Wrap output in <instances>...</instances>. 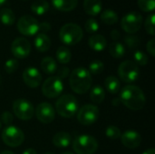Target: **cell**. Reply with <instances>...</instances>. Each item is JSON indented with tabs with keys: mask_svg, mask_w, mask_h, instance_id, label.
<instances>
[{
	"mask_svg": "<svg viewBox=\"0 0 155 154\" xmlns=\"http://www.w3.org/2000/svg\"><path fill=\"white\" fill-rule=\"evenodd\" d=\"M119 99L121 103L133 111L142 110L146 103L143 90L133 84L126 85L122 89Z\"/></svg>",
	"mask_w": 155,
	"mask_h": 154,
	"instance_id": "6da1fadb",
	"label": "cell"
},
{
	"mask_svg": "<svg viewBox=\"0 0 155 154\" xmlns=\"http://www.w3.org/2000/svg\"><path fill=\"white\" fill-rule=\"evenodd\" d=\"M70 86L71 89L78 93L83 94L87 93L92 86V75L89 71L84 67H78L73 70L70 74Z\"/></svg>",
	"mask_w": 155,
	"mask_h": 154,
	"instance_id": "7a4b0ae2",
	"label": "cell"
},
{
	"mask_svg": "<svg viewBox=\"0 0 155 154\" xmlns=\"http://www.w3.org/2000/svg\"><path fill=\"white\" fill-rule=\"evenodd\" d=\"M55 110L64 118H72L78 111L77 99L72 94H64L55 103Z\"/></svg>",
	"mask_w": 155,
	"mask_h": 154,
	"instance_id": "3957f363",
	"label": "cell"
},
{
	"mask_svg": "<svg viewBox=\"0 0 155 154\" xmlns=\"http://www.w3.org/2000/svg\"><path fill=\"white\" fill-rule=\"evenodd\" d=\"M84 36L82 28L74 23L64 25L59 32L60 40L67 45H74L78 44Z\"/></svg>",
	"mask_w": 155,
	"mask_h": 154,
	"instance_id": "277c9868",
	"label": "cell"
},
{
	"mask_svg": "<svg viewBox=\"0 0 155 154\" xmlns=\"http://www.w3.org/2000/svg\"><path fill=\"white\" fill-rule=\"evenodd\" d=\"M73 149L77 154H94L98 149V143L91 135H79L73 141Z\"/></svg>",
	"mask_w": 155,
	"mask_h": 154,
	"instance_id": "5b68a950",
	"label": "cell"
},
{
	"mask_svg": "<svg viewBox=\"0 0 155 154\" xmlns=\"http://www.w3.org/2000/svg\"><path fill=\"white\" fill-rule=\"evenodd\" d=\"M118 74L123 82L127 84L134 83L140 76L139 66L134 61H124L118 67Z\"/></svg>",
	"mask_w": 155,
	"mask_h": 154,
	"instance_id": "8992f818",
	"label": "cell"
},
{
	"mask_svg": "<svg viewBox=\"0 0 155 154\" xmlns=\"http://www.w3.org/2000/svg\"><path fill=\"white\" fill-rule=\"evenodd\" d=\"M3 143L12 148L20 146L25 140V134L18 127L9 125L5 127L1 134Z\"/></svg>",
	"mask_w": 155,
	"mask_h": 154,
	"instance_id": "52a82bcc",
	"label": "cell"
},
{
	"mask_svg": "<svg viewBox=\"0 0 155 154\" xmlns=\"http://www.w3.org/2000/svg\"><path fill=\"white\" fill-rule=\"evenodd\" d=\"M64 90L63 81L57 76H51L47 78L42 85L43 94L49 99L58 97Z\"/></svg>",
	"mask_w": 155,
	"mask_h": 154,
	"instance_id": "ba28073f",
	"label": "cell"
},
{
	"mask_svg": "<svg viewBox=\"0 0 155 154\" xmlns=\"http://www.w3.org/2000/svg\"><path fill=\"white\" fill-rule=\"evenodd\" d=\"M13 112L18 119L29 121L35 114V108L29 101L25 99H17L13 103Z\"/></svg>",
	"mask_w": 155,
	"mask_h": 154,
	"instance_id": "9c48e42d",
	"label": "cell"
},
{
	"mask_svg": "<svg viewBox=\"0 0 155 154\" xmlns=\"http://www.w3.org/2000/svg\"><path fill=\"white\" fill-rule=\"evenodd\" d=\"M143 24V16L141 14L134 11L125 15L121 20L122 28L128 34H135L137 33Z\"/></svg>",
	"mask_w": 155,
	"mask_h": 154,
	"instance_id": "30bf717a",
	"label": "cell"
},
{
	"mask_svg": "<svg viewBox=\"0 0 155 154\" xmlns=\"http://www.w3.org/2000/svg\"><path fill=\"white\" fill-rule=\"evenodd\" d=\"M99 117V109L97 106L93 104H85L84 105L77 113L78 122L84 125L89 126L94 124Z\"/></svg>",
	"mask_w": 155,
	"mask_h": 154,
	"instance_id": "8fae6325",
	"label": "cell"
},
{
	"mask_svg": "<svg viewBox=\"0 0 155 154\" xmlns=\"http://www.w3.org/2000/svg\"><path fill=\"white\" fill-rule=\"evenodd\" d=\"M17 30L24 35L32 36L39 31V23L32 15H23L17 21Z\"/></svg>",
	"mask_w": 155,
	"mask_h": 154,
	"instance_id": "7c38bea8",
	"label": "cell"
},
{
	"mask_svg": "<svg viewBox=\"0 0 155 154\" xmlns=\"http://www.w3.org/2000/svg\"><path fill=\"white\" fill-rule=\"evenodd\" d=\"M11 52L15 58L24 59L29 55L31 52V44L27 39L17 37L11 44Z\"/></svg>",
	"mask_w": 155,
	"mask_h": 154,
	"instance_id": "4fadbf2b",
	"label": "cell"
},
{
	"mask_svg": "<svg viewBox=\"0 0 155 154\" xmlns=\"http://www.w3.org/2000/svg\"><path fill=\"white\" fill-rule=\"evenodd\" d=\"M35 113L37 120L44 124H48L52 123L55 118L54 109L49 103L44 102L38 104L36 109L35 110Z\"/></svg>",
	"mask_w": 155,
	"mask_h": 154,
	"instance_id": "5bb4252c",
	"label": "cell"
},
{
	"mask_svg": "<svg viewBox=\"0 0 155 154\" xmlns=\"http://www.w3.org/2000/svg\"><path fill=\"white\" fill-rule=\"evenodd\" d=\"M23 81L30 88H36L42 81V75L35 67H27L23 72Z\"/></svg>",
	"mask_w": 155,
	"mask_h": 154,
	"instance_id": "9a60e30c",
	"label": "cell"
},
{
	"mask_svg": "<svg viewBox=\"0 0 155 154\" xmlns=\"http://www.w3.org/2000/svg\"><path fill=\"white\" fill-rule=\"evenodd\" d=\"M121 141L124 147L128 149H136L142 143V136L134 130H128L121 135Z\"/></svg>",
	"mask_w": 155,
	"mask_h": 154,
	"instance_id": "2e32d148",
	"label": "cell"
},
{
	"mask_svg": "<svg viewBox=\"0 0 155 154\" xmlns=\"http://www.w3.org/2000/svg\"><path fill=\"white\" fill-rule=\"evenodd\" d=\"M88 44H89L90 48L93 49L94 51L101 52V51L104 50V48L106 47L107 42L104 35L95 34H93L92 36H90V38L88 39Z\"/></svg>",
	"mask_w": 155,
	"mask_h": 154,
	"instance_id": "e0dca14e",
	"label": "cell"
},
{
	"mask_svg": "<svg viewBox=\"0 0 155 154\" xmlns=\"http://www.w3.org/2000/svg\"><path fill=\"white\" fill-rule=\"evenodd\" d=\"M72 141L71 135L65 132H58L53 137V143L57 148H66Z\"/></svg>",
	"mask_w": 155,
	"mask_h": 154,
	"instance_id": "ac0fdd59",
	"label": "cell"
},
{
	"mask_svg": "<svg viewBox=\"0 0 155 154\" xmlns=\"http://www.w3.org/2000/svg\"><path fill=\"white\" fill-rule=\"evenodd\" d=\"M102 1L101 0H84V9L87 15L95 16L102 11Z\"/></svg>",
	"mask_w": 155,
	"mask_h": 154,
	"instance_id": "d6986e66",
	"label": "cell"
},
{
	"mask_svg": "<svg viewBox=\"0 0 155 154\" xmlns=\"http://www.w3.org/2000/svg\"><path fill=\"white\" fill-rule=\"evenodd\" d=\"M35 46L36 50L41 53L46 52L51 46V40L45 34H38L35 39Z\"/></svg>",
	"mask_w": 155,
	"mask_h": 154,
	"instance_id": "ffe728a7",
	"label": "cell"
},
{
	"mask_svg": "<svg viewBox=\"0 0 155 154\" xmlns=\"http://www.w3.org/2000/svg\"><path fill=\"white\" fill-rule=\"evenodd\" d=\"M52 3L57 10L62 12H70L76 7L78 0H52Z\"/></svg>",
	"mask_w": 155,
	"mask_h": 154,
	"instance_id": "44dd1931",
	"label": "cell"
},
{
	"mask_svg": "<svg viewBox=\"0 0 155 154\" xmlns=\"http://www.w3.org/2000/svg\"><path fill=\"white\" fill-rule=\"evenodd\" d=\"M41 68L43 72L48 75L54 74L57 70V64L51 56H46L41 61Z\"/></svg>",
	"mask_w": 155,
	"mask_h": 154,
	"instance_id": "7402d4cb",
	"label": "cell"
},
{
	"mask_svg": "<svg viewBox=\"0 0 155 154\" xmlns=\"http://www.w3.org/2000/svg\"><path fill=\"white\" fill-rule=\"evenodd\" d=\"M105 98V93L102 86L95 85L90 91V99L94 103H102Z\"/></svg>",
	"mask_w": 155,
	"mask_h": 154,
	"instance_id": "603a6c76",
	"label": "cell"
},
{
	"mask_svg": "<svg viewBox=\"0 0 155 154\" xmlns=\"http://www.w3.org/2000/svg\"><path fill=\"white\" fill-rule=\"evenodd\" d=\"M104 87L110 93H117L120 91V82L115 76H108L104 81Z\"/></svg>",
	"mask_w": 155,
	"mask_h": 154,
	"instance_id": "cb8c5ba5",
	"label": "cell"
},
{
	"mask_svg": "<svg viewBox=\"0 0 155 154\" xmlns=\"http://www.w3.org/2000/svg\"><path fill=\"white\" fill-rule=\"evenodd\" d=\"M49 9V4L45 0H35L31 5V10L37 15H45Z\"/></svg>",
	"mask_w": 155,
	"mask_h": 154,
	"instance_id": "d4e9b609",
	"label": "cell"
},
{
	"mask_svg": "<svg viewBox=\"0 0 155 154\" xmlns=\"http://www.w3.org/2000/svg\"><path fill=\"white\" fill-rule=\"evenodd\" d=\"M0 21L5 25H12L15 21V15L10 8L0 10Z\"/></svg>",
	"mask_w": 155,
	"mask_h": 154,
	"instance_id": "484cf974",
	"label": "cell"
},
{
	"mask_svg": "<svg viewBox=\"0 0 155 154\" xmlns=\"http://www.w3.org/2000/svg\"><path fill=\"white\" fill-rule=\"evenodd\" d=\"M72 58V54L71 51L65 47V46H60L58 47L56 51V59L60 64H68L71 61Z\"/></svg>",
	"mask_w": 155,
	"mask_h": 154,
	"instance_id": "4316f807",
	"label": "cell"
},
{
	"mask_svg": "<svg viewBox=\"0 0 155 154\" xmlns=\"http://www.w3.org/2000/svg\"><path fill=\"white\" fill-rule=\"evenodd\" d=\"M101 20L106 25H114L118 22V15L112 9H105L101 14Z\"/></svg>",
	"mask_w": 155,
	"mask_h": 154,
	"instance_id": "83f0119b",
	"label": "cell"
},
{
	"mask_svg": "<svg viewBox=\"0 0 155 154\" xmlns=\"http://www.w3.org/2000/svg\"><path fill=\"white\" fill-rule=\"evenodd\" d=\"M109 53L114 58H121L125 54V48L123 44L119 42H114L109 46Z\"/></svg>",
	"mask_w": 155,
	"mask_h": 154,
	"instance_id": "f1b7e54d",
	"label": "cell"
},
{
	"mask_svg": "<svg viewBox=\"0 0 155 154\" xmlns=\"http://www.w3.org/2000/svg\"><path fill=\"white\" fill-rule=\"evenodd\" d=\"M104 69V64L100 60H94L89 64V73L91 74H100Z\"/></svg>",
	"mask_w": 155,
	"mask_h": 154,
	"instance_id": "f546056e",
	"label": "cell"
},
{
	"mask_svg": "<svg viewBox=\"0 0 155 154\" xmlns=\"http://www.w3.org/2000/svg\"><path fill=\"white\" fill-rule=\"evenodd\" d=\"M134 62L137 64V65H141V66H144L148 64L149 59L147 54L140 50H137L134 52Z\"/></svg>",
	"mask_w": 155,
	"mask_h": 154,
	"instance_id": "4dcf8cb0",
	"label": "cell"
},
{
	"mask_svg": "<svg viewBox=\"0 0 155 154\" xmlns=\"http://www.w3.org/2000/svg\"><path fill=\"white\" fill-rule=\"evenodd\" d=\"M105 135L111 140H118L121 138V131L114 125H110L105 130Z\"/></svg>",
	"mask_w": 155,
	"mask_h": 154,
	"instance_id": "1f68e13d",
	"label": "cell"
},
{
	"mask_svg": "<svg viewBox=\"0 0 155 154\" xmlns=\"http://www.w3.org/2000/svg\"><path fill=\"white\" fill-rule=\"evenodd\" d=\"M138 6L143 12H153L155 8V0H138Z\"/></svg>",
	"mask_w": 155,
	"mask_h": 154,
	"instance_id": "d6a6232c",
	"label": "cell"
},
{
	"mask_svg": "<svg viewBox=\"0 0 155 154\" xmlns=\"http://www.w3.org/2000/svg\"><path fill=\"white\" fill-rule=\"evenodd\" d=\"M154 15L151 14L147 16L145 23H144V26H145V30L146 32L151 34V35H154L155 34V29H154Z\"/></svg>",
	"mask_w": 155,
	"mask_h": 154,
	"instance_id": "836d02e7",
	"label": "cell"
},
{
	"mask_svg": "<svg viewBox=\"0 0 155 154\" xmlns=\"http://www.w3.org/2000/svg\"><path fill=\"white\" fill-rule=\"evenodd\" d=\"M19 66V63L15 58L8 59L5 63V70L7 74H13L15 73Z\"/></svg>",
	"mask_w": 155,
	"mask_h": 154,
	"instance_id": "e575fe53",
	"label": "cell"
},
{
	"mask_svg": "<svg viewBox=\"0 0 155 154\" xmlns=\"http://www.w3.org/2000/svg\"><path fill=\"white\" fill-rule=\"evenodd\" d=\"M84 28L86 30V32L90 33V34H94L98 31L99 29V24L98 22L94 19V18H91V19H88L85 24H84Z\"/></svg>",
	"mask_w": 155,
	"mask_h": 154,
	"instance_id": "d590c367",
	"label": "cell"
},
{
	"mask_svg": "<svg viewBox=\"0 0 155 154\" xmlns=\"http://www.w3.org/2000/svg\"><path fill=\"white\" fill-rule=\"evenodd\" d=\"M124 42L129 48H136L140 44V39L135 35H128L124 38Z\"/></svg>",
	"mask_w": 155,
	"mask_h": 154,
	"instance_id": "8d00e7d4",
	"label": "cell"
},
{
	"mask_svg": "<svg viewBox=\"0 0 155 154\" xmlns=\"http://www.w3.org/2000/svg\"><path fill=\"white\" fill-rule=\"evenodd\" d=\"M1 120H2V122H3L4 124L9 126L13 123L14 117H13V114L10 112H4L1 114Z\"/></svg>",
	"mask_w": 155,
	"mask_h": 154,
	"instance_id": "74e56055",
	"label": "cell"
},
{
	"mask_svg": "<svg viewBox=\"0 0 155 154\" xmlns=\"http://www.w3.org/2000/svg\"><path fill=\"white\" fill-rule=\"evenodd\" d=\"M70 74H71V73H70V70H69L68 67H66V66H62V67L59 68L58 71H57V77L60 78V79L62 80V79H64V78L68 77V76L70 75Z\"/></svg>",
	"mask_w": 155,
	"mask_h": 154,
	"instance_id": "f35d334b",
	"label": "cell"
},
{
	"mask_svg": "<svg viewBox=\"0 0 155 154\" xmlns=\"http://www.w3.org/2000/svg\"><path fill=\"white\" fill-rule=\"evenodd\" d=\"M146 49L148 51V53L152 55V56H155V40L154 38L151 39L147 44H146Z\"/></svg>",
	"mask_w": 155,
	"mask_h": 154,
	"instance_id": "ab89813d",
	"label": "cell"
},
{
	"mask_svg": "<svg viewBox=\"0 0 155 154\" xmlns=\"http://www.w3.org/2000/svg\"><path fill=\"white\" fill-rule=\"evenodd\" d=\"M51 29V25L47 22H43L39 24V30L43 32V34H45V32H48Z\"/></svg>",
	"mask_w": 155,
	"mask_h": 154,
	"instance_id": "60d3db41",
	"label": "cell"
},
{
	"mask_svg": "<svg viewBox=\"0 0 155 154\" xmlns=\"http://www.w3.org/2000/svg\"><path fill=\"white\" fill-rule=\"evenodd\" d=\"M110 35H111V37H112L114 41H116V40H118L119 37H120V32H119L118 30H116V29H114V30L111 31Z\"/></svg>",
	"mask_w": 155,
	"mask_h": 154,
	"instance_id": "b9f144b4",
	"label": "cell"
},
{
	"mask_svg": "<svg viewBox=\"0 0 155 154\" xmlns=\"http://www.w3.org/2000/svg\"><path fill=\"white\" fill-rule=\"evenodd\" d=\"M22 154H37L36 151L32 149V148H29V149H26L25 151H24V152Z\"/></svg>",
	"mask_w": 155,
	"mask_h": 154,
	"instance_id": "7bdbcfd3",
	"label": "cell"
},
{
	"mask_svg": "<svg viewBox=\"0 0 155 154\" xmlns=\"http://www.w3.org/2000/svg\"><path fill=\"white\" fill-rule=\"evenodd\" d=\"M120 103H121V101H120L119 98L114 99V100H113V103H112V104L114 105V106H118V105H120Z\"/></svg>",
	"mask_w": 155,
	"mask_h": 154,
	"instance_id": "ee69618b",
	"label": "cell"
},
{
	"mask_svg": "<svg viewBox=\"0 0 155 154\" xmlns=\"http://www.w3.org/2000/svg\"><path fill=\"white\" fill-rule=\"evenodd\" d=\"M143 154H155V150L154 149H153V148H151V149H148V150H146V151H144Z\"/></svg>",
	"mask_w": 155,
	"mask_h": 154,
	"instance_id": "f6af8a7d",
	"label": "cell"
},
{
	"mask_svg": "<svg viewBox=\"0 0 155 154\" xmlns=\"http://www.w3.org/2000/svg\"><path fill=\"white\" fill-rule=\"evenodd\" d=\"M0 154H15L14 152H10V151H4V152H2Z\"/></svg>",
	"mask_w": 155,
	"mask_h": 154,
	"instance_id": "bcb514c9",
	"label": "cell"
},
{
	"mask_svg": "<svg viewBox=\"0 0 155 154\" xmlns=\"http://www.w3.org/2000/svg\"><path fill=\"white\" fill-rule=\"evenodd\" d=\"M5 1H6V0H0V6H1L2 5H4V4L5 3Z\"/></svg>",
	"mask_w": 155,
	"mask_h": 154,
	"instance_id": "7dc6e473",
	"label": "cell"
},
{
	"mask_svg": "<svg viewBox=\"0 0 155 154\" xmlns=\"http://www.w3.org/2000/svg\"><path fill=\"white\" fill-rule=\"evenodd\" d=\"M62 154H74V153H72V152H63Z\"/></svg>",
	"mask_w": 155,
	"mask_h": 154,
	"instance_id": "c3c4849f",
	"label": "cell"
},
{
	"mask_svg": "<svg viewBox=\"0 0 155 154\" xmlns=\"http://www.w3.org/2000/svg\"><path fill=\"white\" fill-rule=\"evenodd\" d=\"M43 154H54L53 152H45V153H43Z\"/></svg>",
	"mask_w": 155,
	"mask_h": 154,
	"instance_id": "681fc988",
	"label": "cell"
},
{
	"mask_svg": "<svg viewBox=\"0 0 155 154\" xmlns=\"http://www.w3.org/2000/svg\"><path fill=\"white\" fill-rule=\"evenodd\" d=\"M0 84H1V75H0Z\"/></svg>",
	"mask_w": 155,
	"mask_h": 154,
	"instance_id": "f907efd6",
	"label": "cell"
},
{
	"mask_svg": "<svg viewBox=\"0 0 155 154\" xmlns=\"http://www.w3.org/2000/svg\"><path fill=\"white\" fill-rule=\"evenodd\" d=\"M0 129H1V123H0Z\"/></svg>",
	"mask_w": 155,
	"mask_h": 154,
	"instance_id": "816d5d0a",
	"label": "cell"
},
{
	"mask_svg": "<svg viewBox=\"0 0 155 154\" xmlns=\"http://www.w3.org/2000/svg\"><path fill=\"white\" fill-rule=\"evenodd\" d=\"M25 1H26V0H25Z\"/></svg>",
	"mask_w": 155,
	"mask_h": 154,
	"instance_id": "f5cc1de1",
	"label": "cell"
}]
</instances>
